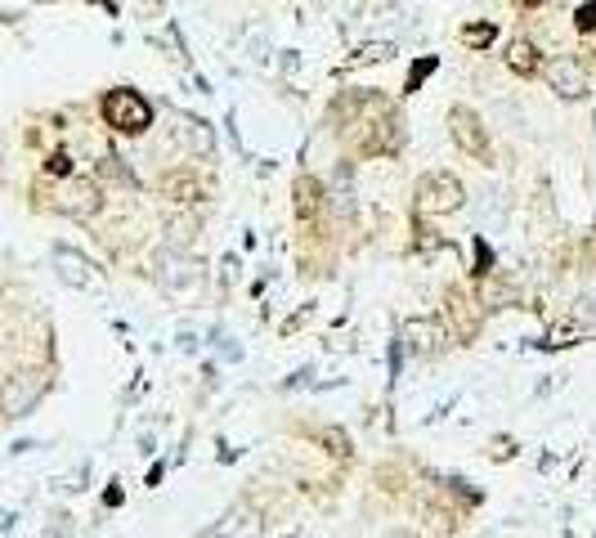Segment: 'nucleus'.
I'll use <instances>...</instances> for the list:
<instances>
[{"label":"nucleus","mask_w":596,"mask_h":538,"mask_svg":"<svg viewBox=\"0 0 596 538\" xmlns=\"http://www.w3.org/2000/svg\"><path fill=\"white\" fill-rule=\"evenodd\" d=\"M50 390V377L36 373V368H23V373H9L0 381V413L5 418H27Z\"/></svg>","instance_id":"f257e3e1"},{"label":"nucleus","mask_w":596,"mask_h":538,"mask_svg":"<svg viewBox=\"0 0 596 538\" xmlns=\"http://www.w3.org/2000/svg\"><path fill=\"white\" fill-rule=\"evenodd\" d=\"M467 207V189L453 171H426L417 180V212L422 215H448Z\"/></svg>","instance_id":"f03ea898"},{"label":"nucleus","mask_w":596,"mask_h":538,"mask_svg":"<svg viewBox=\"0 0 596 538\" xmlns=\"http://www.w3.org/2000/svg\"><path fill=\"white\" fill-rule=\"evenodd\" d=\"M104 121L117 135H139L153 126V108L139 90H108L104 95Z\"/></svg>","instance_id":"7ed1b4c3"},{"label":"nucleus","mask_w":596,"mask_h":538,"mask_svg":"<svg viewBox=\"0 0 596 538\" xmlns=\"http://www.w3.org/2000/svg\"><path fill=\"white\" fill-rule=\"evenodd\" d=\"M46 207L58 215H95L99 212V184L95 180H63L58 189L46 193Z\"/></svg>","instance_id":"20e7f679"},{"label":"nucleus","mask_w":596,"mask_h":538,"mask_svg":"<svg viewBox=\"0 0 596 538\" xmlns=\"http://www.w3.org/2000/svg\"><path fill=\"white\" fill-rule=\"evenodd\" d=\"M448 130H453V144H457L467 158L488 161V130L471 108H462V104L453 108V112H448Z\"/></svg>","instance_id":"39448f33"},{"label":"nucleus","mask_w":596,"mask_h":538,"mask_svg":"<svg viewBox=\"0 0 596 538\" xmlns=\"http://www.w3.org/2000/svg\"><path fill=\"white\" fill-rule=\"evenodd\" d=\"M480 305L471 301V296H462V292H448L444 296V323H448V332H453V341L457 346H471L476 336H480Z\"/></svg>","instance_id":"423d86ee"},{"label":"nucleus","mask_w":596,"mask_h":538,"mask_svg":"<svg viewBox=\"0 0 596 538\" xmlns=\"http://www.w3.org/2000/svg\"><path fill=\"white\" fill-rule=\"evenodd\" d=\"M547 81H551V90L560 95V99H583L588 95V67L579 63V58H570V54H560V58H551L547 63Z\"/></svg>","instance_id":"0eeeda50"},{"label":"nucleus","mask_w":596,"mask_h":538,"mask_svg":"<svg viewBox=\"0 0 596 538\" xmlns=\"http://www.w3.org/2000/svg\"><path fill=\"white\" fill-rule=\"evenodd\" d=\"M444 341H448V332H444L435 319L404 323V346H408L413 355H439V350H444Z\"/></svg>","instance_id":"6e6552de"},{"label":"nucleus","mask_w":596,"mask_h":538,"mask_svg":"<svg viewBox=\"0 0 596 538\" xmlns=\"http://www.w3.org/2000/svg\"><path fill=\"white\" fill-rule=\"evenodd\" d=\"M55 269L67 287H95V283H99L95 265H90L81 252H72V247H55Z\"/></svg>","instance_id":"1a4fd4ad"},{"label":"nucleus","mask_w":596,"mask_h":538,"mask_svg":"<svg viewBox=\"0 0 596 538\" xmlns=\"http://www.w3.org/2000/svg\"><path fill=\"white\" fill-rule=\"evenodd\" d=\"M202 278V265L180 256V252H166L162 256V283L166 287H184V283H198Z\"/></svg>","instance_id":"9d476101"},{"label":"nucleus","mask_w":596,"mask_h":538,"mask_svg":"<svg viewBox=\"0 0 596 538\" xmlns=\"http://www.w3.org/2000/svg\"><path fill=\"white\" fill-rule=\"evenodd\" d=\"M516 301H520V292H516L511 283H502L498 274H485V278H480V305L507 310V305H516Z\"/></svg>","instance_id":"9b49d317"},{"label":"nucleus","mask_w":596,"mask_h":538,"mask_svg":"<svg viewBox=\"0 0 596 538\" xmlns=\"http://www.w3.org/2000/svg\"><path fill=\"white\" fill-rule=\"evenodd\" d=\"M162 193L170 202H198V198H202V180L189 175V171H175V175L162 180Z\"/></svg>","instance_id":"f8f14e48"},{"label":"nucleus","mask_w":596,"mask_h":538,"mask_svg":"<svg viewBox=\"0 0 596 538\" xmlns=\"http://www.w3.org/2000/svg\"><path fill=\"white\" fill-rule=\"evenodd\" d=\"M198 233H202V224H198L193 215H175V220L166 224V243H170V252H189V247L198 243Z\"/></svg>","instance_id":"ddd939ff"},{"label":"nucleus","mask_w":596,"mask_h":538,"mask_svg":"<svg viewBox=\"0 0 596 538\" xmlns=\"http://www.w3.org/2000/svg\"><path fill=\"white\" fill-rule=\"evenodd\" d=\"M507 67L520 72V77H534V72H539V50H534L529 41H511V46H507Z\"/></svg>","instance_id":"4468645a"},{"label":"nucleus","mask_w":596,"mask_h":538,"mask_svg":"<svg viewBox=\"0 0 596 538\" xmlns=\"http://www.w3.org/2000/svg\"><path fill=\"white\" fill-rule=\"evenodd\" d=\"M319 202H324V184L310 180V175H301V180H296V215H314Z\"/></svg>","instance_id":"2eb2a0df"},{"label":"nucleus","mask_w":596,"mask_h":538,"mask_svg":"<svg viewBox=\"0 0 596 538\" xmlns=\"http://www.w3.org/2000/svg\"><path fill=\"white\" fill-rule=\"evenodd\" d=\"M319 444H324V449L332 453V458H350V453H355L350 435H345L341 427H324V430H319Z\"/></svg>","instance_id":"dca6fc26"},{"label":"nucleus","mask_w":596,"mask_h":538,"mask_svg":"<svg viewBox=\"0 0 596 538\" xmlns=\"http://www.w3.org/2000/svg\"><path fill=\"white\" fill-rule=\"evenodd\" d=\"M493 36H498L493 23H471V27H462V46H471V50H485Z\"/></svg>","instance_id":"f3484780"},{"label":"nucleus","mask_w":596,"mask_h":538,"mask_svg":"<svg viewBox=\"0 0 596 538\" xmlns=\"http://www.w3.org/2000/svg\"><path fill=\"white\" fill-rule=\"evenodd\" d=\"M377 58H390V41H381V46H364V50L345 63V67H364V63H377Z\"/></svg>","instance_id":"a211bd4d"},{"label":"nucleus","mask_w":596,"mask_h":538,"mask_svg":"<svg viewBox=\"0 0 596 538\" xmlns=\"http://www.w3.org/2000/svg\"><path fill=\"white\" fill-rule=\"evenodd\" d=\"M431 72H435V58H431V54H426L422 63H413V72H408V90L417 95V90H422V81H426Z\"/></svg>","instance_id":"6ab92c4d"},{"label":"nucleus","mask_w":596,"mask_h":538,"mask_svg":"<svg viewBox=\"0 0 596 538\" xmlns=\"http://www.w3.org/2000/svg\"><path fill=\"white\" fill-rule=\"evenodd\" d=\"M574 27H579V32H596V0L579 5V14H574Z\"/></svg>","instance_id":"aec40b11"},{"label":"nucleus","mask_w":596,"mask_h":538,"mask_svg":"<svg viewBox=\"0 0 596 538\" xmlns=\"http://www.w3.org/2000/svg\"><path fill=\"white\" fill-rule=\"evenodd\" d=\"M417 247H422V256H435V252L444 247V238H439L435 229H417Z\"/></svg>","instance_id":"412c9836"},{"label":"nucleus","mask_w":596,"mask_h":538,"mask_svg":"<svg viewBox=\"0 0 596 538\" xmlns=\"http://www.w3.org/2000/svg\"><path fill=\"white\" fill-rule=\"evenodd\" d=\"M493 252H488V243L485 238H476V274H480V278H485V274H493Z\"/></svg>","instance_id":"4be33fe9"},{"label":"nucleus","mask_w":596,"mask_h":538,"mask_svg":"<svg viewBox=\"0 0 596 538\" xmlns=\"http://www.w3.org/2000/svg\"><path fill=\"white\" fill-rule=\"evenodd\" d=\"M46 171H50V175H67V171H72V158H67V153H50Z\"/></svg>","instance_id":"5701e85b"},{"label":"nucleus","mask_w":596,"mask_h":538,"mask_svg":"<svg viewBox=\"0 0 596 538\" xmlns=\"http://www.w3.org/2000/svg\"><path fill=\"white\" fill-rule=\"evenodd\" d=\"M207 538H224V534H220V530H216V534H207Z\"/></svg>","instance_id":"b1692460"},{"label":"nucleus","mask_w":596,"mask_h":538,"mask_svg":"<svg viewBox=\"0 0 596 538\" xmlns=\"http://www.w3.org/2000/svg\"><path fill=\"white\" fill-rule=\"evenodd\" d=\"M592 126H596V117H592Z\"/></svg>","instance_id":"393cba45"}]
</instances>
